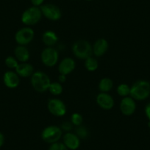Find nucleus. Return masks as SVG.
<instances>
[{
    "mask_svg": "<svg viewBox=\"0 0 150 150\" xmlns=\"http://www.w3.org/2000/svg\"><path fill=\"white\" fill-rule=\"evenodd\" d=\"M41 11L42 15L50 21H58L62 16V13L60 8L52 4H46L41 5Z\"/></svg>",
    "mask_w": 150,
    "mask_h": 150,
    "instance_id": "1a4fd4ad",
    "label": "nucleus"
},
{
    "mask_svg": "<svg viewBox=\"0 0 150 150\" xmlns=\"http://www.w3.org/2000/svg\"><path fill=\"white\" fill-rule=\"evenodd\" d=\"M16 72L19 77L26 78V77H31L35 71L33 65L26 62V63H20L16 69Z\"/></svg>",
    "mask_w": 150,
    "mask_h": 150,
    "instance_id": "dca6fc26",
    "label": "nucleus"
},
{
    "mask_svg": "<svg viewBox=\"0 0 150 150\" xmlns=\"http://www.w3.org/2000/svg\"><path fill=\"white\" fill-rule=\"evenodd\" d=\"M145 114L146 116L147 119L150 122V102H149L146 106L145 107Z\"/></svg>",
    "mask_w": 150,
    "mask_h": 150,
    "instance_id": "c85d7f7f",
    "label": "nucleus"
},
{
    "mask_svg": "<svg viewBox=\"0 0 150 150\" xmlns=\"http://www.w3.org/2000/svg\"><path fill=\"white\" fill-rule=\"evenodd\" d=\"M44 0H31V3L33 4V6L38 7V8L41 6L43 3H44Z\"/></svg>",
    "mask_w": 150,
    "mask_h": 150,
    "instance_id": "cd10ccee",
    "label": "nucleus"
},
{
    "mask_svg": "<svg viewBox=\"0 0 150 150\" xmlns=\"http://www.w3.org/2000/svg\"><path fill=\"white\" fill-rule=\"evenodd\" d=\"M85 68L88 71H95L97 70L98 67H99V63L98 60H96L95 57H88L86 60H85Z\"/></svg>",
    "mask_w": 150,
    "mask_h": 150,
    "instance_id": "aec40b11",
    "label": "nucleus"
},
{
    "mask_svg": "<svg viewBox=\"0 0 150 150\" xmlns=\"http://www.w3.org/2000/svg\"><path fill=\"white\" fill-rule=\"evenodd\" d=\"M63 137V130L60 127L50 125L43 129L41 132V138L47 144H54L60 141Z\"/></svg>",
    "mask_w": 150,
    "mask_h": 150,
    "instance_id": "39448f33",
    "label": "nucleus"
},
{
    "mask_svg": "<svg viewBox=\"0 0 150 150\" xmlns=\"http://www.w3.org/2000/svg\"><path fill=\"white\" fill-rule=\"evenodd\" d=\"M119 108L122 113L125 116H129L135 112L136 110L135 100L131 96H126L121 100Z\"/></svg>",
    "mask_w": 150,
    "mask_h": 150,
    "instance_id": "9d476101",
    "label": "nucleus"
},
{
    "mask_svg": "<svg viewBox=\"0 0 150 150\" xmlns=\"http://www.w3.org/2000/svg\"><path fill=\"white\" fill-rule=\"evenodd\" d=\"M112 87H113V83L111 79L108 78V77H104L102 80L99 81V91L102 93H108L112 90Z\"/></svg>",
    "mask_w": 150,
    "mask_h": 150,
    "instance_id": "6ab92c4d",
    "label": "nucleus"
},
{
    "mask_svg": "<svg viewBox=\"0 0 150 150\" xmlns=\"http://www.w3.org/2000/svg\"><path fill=\"white\" fill-rule=\"evenodd\" d=\"M14 55L18 62L26 63L30 59V53L26 46L18 45L14 50Z\"/></svg>",
    "mask_w": 150,
    "mask_h": 150,
    "instance_id": "f3484780",
    "label": "nucleus"
},
{
    "mask_svg": "<svg viewBox=\"0 0 150 150\" xmlns=\"http://www.w3.org/2000/svg\"><path fill=\"white\" fill-rule=\"evenodd\" d=\"M5 63L7 67H8L11 69H16L17 66H18V65L19 64L17 59L15 57H13V56H8V57H7L5 60Z\"/></svg>",
    "mask_w": 150,
    "mask_h": 150,
    "instance_id": "393cba45",
    "label": "nucleus"
},
{
    "mask_svg": "<svg viewBox=\"0 0 150 150\" xmlns=\"http://www.w3.org/2000/svg\"><path fill=\"white\" fill-rule=\"evenodd\" d=\"M76 68V63L71 57H65L58 65V71L60 74L68 75L73 72Z\"/></svg>",
    "mask_w": 150,
    "mask_h": 150,
    "instance_id": "4468645a",
    "label": "nucleus"
},
{
    "mask_svg": "<svg viewBox=\"0 0 150 150\" xmlns=\"http://www.w3.org/2000/svg\"><path fill=\"white\" fill-rule=\"evenodd\" d=\"M48 91H50V92L52 95L59 96L63 93V88L61 83H59V82H52L50 84Z\"/></svg>",
    "mask_w": 150,
    "mask_h": 150,
    "instance_id": "412c9836",
    "label": "nucleus"
},
{
    "mask_svg": "<svg viewBox=\"0 0 150 150\" xmlns=\"http://www.w3.org/2000/svg\"><path fill=\"white\" fill-rule=\"evenodd\" d=\"M86 1H88V2H91V0H86Z\"/></svg>",
    "mask_w": 150,
    "mask_h": 150,
    "instance_id": "473e14b6",
    "label": "nucleus"
},
{
    "mask_svg": "<svg viewBox=\"0 0 150 150\" xmlns=\"http://www.w3.org/2000/svg\"><path fill=\"white\" fill-rule=\"evenodd\" d=\"M35 32L30 27H25L19 29L15 34V41L18 45L26 46L34 39Z\"/></svg>",
    "mask_w": 150,
    "mask_h": 150,
    "instance_id": "0eeeda50",
    "label": "nucleus"
},
{
    "mask_svg": "<svg viewBox=\"0 0 150 150\" xmlns=\"http://www.w3.org/2000/svg\"><path fill=\"white\" fill-rule=\"evenodd\" d=\"M63 143L69 150H77L80 146V138L75 133L68 132L63 135Z\"/></svg>",
    "mask_w": 150,
    "mask_h": 150,
    "instance_id": "f8f14e48",
    "label": "nucleus"
},
{
    "mask_svg": "<svg viewBox=\"0 0 150 150\" xmlns=\"http://www.w3.org/2000/svg\"><path fill=\"white\" fill-rule=\"evenodd\" d=\"M72 52L77 58L85 60L93 54V47L86 40L80 39L74 43Z\"/></svg>",
    "mask_w": 150,
    "mask_h": 150,
    "instance_id": "7ed1b4c3",
    "label": "nucleus"
},
{
    "mask_svg": "<svg viewBox=\"0 0 150 150\" xmlns=\"http://www.w3.org/2000/svg\"><path fill=\"white\" fill-rule=\"evenodd\" d=\"M75 134L80 138V140H85L89 136V131L86 127L83 126V125H80V126L77 127Z\"/></svg>",
    "mask_w": 150,
    "mask_h": 150,
    "instance_id": "5701e85b",
    "label": "nucleus"
},
{
    "mask_svg": "<svg viewBox=\"0 0 150 150\" xmlns=\"http://www.w3.org/2000/svg\"><path fill=\"white\" fill-rule=\"evenodd\" d=\"M41 8L38 7H30L23 12L21 15V21L27 27L35 25L42 18Z\"/></svg>",
    "mask_w": 150,
    "mask_h": 150,
    "instance_id": "20e7f679",
    "label": "nucleus"
},
{
    "mask_svg": "<svg viewBox=\"0 0 150 150\" xmlns=\"http://www.w3.org/2000/svg\"><path fill=\"white\" fill-rule=\"evenodd\" d=\"M109 48V44L105 38H99L95 41L93 45V54L96 57L103 56Z\"/></svg>",
    "mask_w": 150,
    "mask_h": 150,
    "instance_id": "2eb2a0df",
    "label": "nucleus"
},
{
    "mask_svg": "<svg viewBox=\"0 0 150 150\" xmlns=\"http://www.w3.org/2000/svg\"><path fill=\"white\" fill-rule=\"evenodd\" d=\"M19 76L17 74L16 72L13 71H8L4 74L3 82L4 84L8 88L13 89L16 88L20 83Z\"/></svg>",
    "mask_w": 150,
    "mask_h": 150,
    "instance_id": "ddd939ff",
    "label": "nucleus"
},
{
    "mask_svg": "<svg viewBox=\"0 0 150 150\" xmlns=\"http://www.w3.org/2000/svg\"><path fill=\"white\" fill-rule=\"evenodd\" d=\"M71 122L75 127H78L82 125L83 122V116L79 112H74L71 116Z\"/></svg>",
    "mask_w": 150,
    "mask_h": 150,
    "instance_id": "b1692460",
    "label": "nucleus"
},
{
    "mask_svg": "<svg viewBox=\"0 0 150 150\" xmlns=\"http://www.w3.org/2000/svg\"><path fill=\"white\" fill-rule=\"evenodd\" d=\"M74 125H72V123L71 122V121H65L63 123L61 124L60 127L61 128V129L63 131H65V132H70L72 129H73Z\"/></svg>",
    "mask_w": 150,
    "mask_h": 150,
    "instance_id": "bb28decb",
    "label": "nucleus"
},
{
    "mask_svg": "<svg viewBox=\"0 0 150 150\" xmlns=\"http://www.w3.org/2000/svg\"><path fill=\"white\" fill-rule=\"evenodd\" d=\"M49 150H69L67 147L65 146L63 142H57L54 143V144H50V146Z\"/></svg>",
    "mask_w": 150,
    "mask_h": 150,
    "instance_id": "a878e982",
    "label": "nucleus"
},
{
    "mask_svg": "<svg viewBox=\"0 0 150 150\" xmlns=\"http://www.w3.org/2000/svg\"><path fill=\"white\" fill-rule=\"evenodd\" d=\"M116 91L119 96L123 98L129 96V93H130V87L126 83H122L118 86Z\"/></svg>",
    "mask_w": 150,
    "mask_h": 150,
    "instance_id": "4be33fe9",
    "label": "nucleus"
},
{
    "mask_svg": "<svg viewBox=\"0 0 150 150\" xmlns=\"http://www.w3.org/2000/svg\"><path fill=\"white\" fill-rule=\"evenodd\" d=\"M66 81V75H64V74H60L58 76V82L59 83H60L62 84V83H64Z\"/></svg>",
    "mask_w": 150,
    "mask_h": 150,
    "instance_id": "c756f323",
    "label": "nucleus"
},
{
    "mask_svg": "<svg viewBox=\"0 0 150 150\" xmlns=\"http://www.w3.org/2000/svg\"><path fill=\"white\" fill-rule=\"evenodd\" d=\"M47 108L50 113L56 117H62L65 116L67 111V108L64 102L60 99L55 98L48 101Z\"/></svg>",
    "mask_w": 150,
    "mask_h": 150,
    "instance_id": "6e6552de",
    "label": "nucleus"
},
{
    "mask_svg": "<svg viewBox=\"0 0 150 150\" xmlns=\"http://www.w3.org/2000/svg\"><path fill=\"white\" fill-rule=\"evenodd\" d=\"M42 41L47 47H52L58 41V36L52 30H47L42 35Z\"/></svg>",
    "mask_w": 150,
    "mask_h": 150,
    "instance_id": "a211bd4d",
    "label": "nucleus"
},
{
    "mask_svg": "<svg viewBox=\"0 0 150 150\" xmlns=\"http://www.w3.org/2000/svg\"><path fill=\"white\" fill-rule=\"evenodd\" d=\"M148 126H149V129H150V122H149V124H148Z\"/></svg>",
    "mask_w": 150,
    "mask_h": 150,
    "instance_id": "2f4dec72",
    "label": "nucleus"
},
{
    "mask_svg": "<svg viewBox=\"0 0 150 150\" xmlns=\"http://www.w3.org/2000/svg\"><path fill=\"white\" fill-rule=\"evenodd\" d=\"M59 53L53 47H46L41 54V62L47 67H53L58 62Z\"/></svg>",
    "mask_w": 150,
    "mask_h": 150,
    "instance_id": "423d86ee",
    "label": "nucleus"
},
{
    "mask_svg": "<svg viewBox=\"0 0 150 150\" xmlns=\"http://www.w3.org/2000/svg\"><path fill=\"white\" fill-rule=\"evenodd\" d=\"M96 101L97 105L102 109L105 110H111L115 105L114 99L108 93H102V92L99 93L96 96Z\"/></svg>",
    "mask_w": 150,
    "mask_h": 150,
    "instance_id": "9b49d317",
    "label": "nucleus"
},
{
    "mask_svg": "<svg viewBox=\"0 0 150 150\" xmlns=\"http://www.w3.org/2000/svg\"><path fill=\"white\" fill-rule=\"evenodd\" d=\"M5 143V136L2 132H0V147H2Z\"/></svg>",
    "mask_w": 150,
    "mask_h": 150,
    "instance_id": "7c9ffc66",
    "label": "nucleus"
},
{
    "mask_svg": "<svg viewBox=\"0 0 150 150\" xmlns=\"http://www.w3.org/2000/svg\"><path fill=\"white\" fill-rule=\"evenodd\" d=\"M129 95L135 100H145L150 96V83L144 80H138L130 87Z\"/></svg>",
    "mask_w": 150,
    "mask_h": 150,
    "instance_id": "f257e3e1",
    "label": "nucleus"
},
{
    "mask_svg": "<svg viewBox=\"0 0 150 150\" xmlns=\"http://www.w3.org/2000/svg\"><path fill=\"white\" fill-rule=\"evenodd\" d=\"M51 83L48 74L44 71H35L31 76L32 87L38 93H44L48 91Z\"/></svg>",
    "mask_w": 150,
    "mask_h": 150,
    "instance_id": "f03ea898",
    "label": "nucleus"
}]
</instances>
